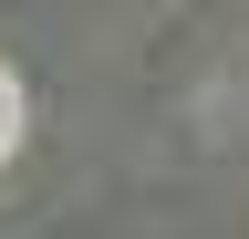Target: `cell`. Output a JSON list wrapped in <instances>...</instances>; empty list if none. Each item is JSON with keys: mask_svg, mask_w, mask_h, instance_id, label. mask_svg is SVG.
Here are the masks:
<instances>
[{"mask_svg": "<svg viewBox=\"0 0 249 239\" xmlns=\"http://www.w3.org/2000/svg\"><path fill=\"white\" fill-rule=\"evenodd\" d=\"M11 146H21V83L0 73V166H11Z\"/></svg>", "mask_w": 249, "mask_h": 239, "instance_id": "obj_1", "label": "cell"}]
</instances>
